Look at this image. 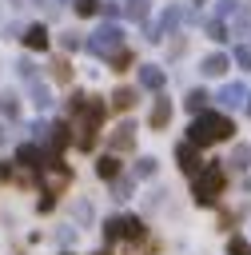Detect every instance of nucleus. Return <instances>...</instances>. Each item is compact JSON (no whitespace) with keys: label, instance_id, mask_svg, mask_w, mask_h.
Masks as SVG:
<instances>
[{"label":"nucleus","instance_id":"obj_4","mask_svg":"<svg viewBox=\"0 0 251 255\" xmlns=\"http://www.w3.org/2000/svg\"><path fill=\"white\" fill-rule=\"evenodd\" d=\"M104 239L112 243V239H143V219H135V215H112V219H104Z\"/></svg>","mask_w":251,"mask_h":255},{"label":"nucleus","instance_id":"obj_22","mask_svg":"<svg viewBox=\"0 0 251 255\" xmlns=\"http://www.w3.org/2000/svg\"><path fill=\"white\" fill-rule=\"evenodd\" d=\"M247 159H251V151H247V147H235V151H231V159H227V163H231V167H235V171H243V167H247Z\"/></svg>","mask_w":251,"mask_h":255},{"label":"nucleus","instance_id":"obj_27","mask_svg":"<svg viewBox=\"0 0 251 255\" xmlns=\"http://www.w3.org/2000/svg\"><path fill=\"white\" fill-rule=\"evenodd\" d=\"M60 44H64V48H68V52H76V48H80V44H84V40H80V36H76V32H64V36H60Z\"/></svg>","mask_w":251,"mask_h":255},{"label":"nucleus","instance_id":"obj_17","mask_svg":"<svg viewBox=\"0 0 251 255\" xmlns=\"http://www.w3.org/2000/svg\"><path fill=\"white\" fill-rule=\"evenodd\" d=\"M167 120H171V104H167V100H159V104L151 108V128H163Z\"/></svg>","mask_w":251,"mask_h":255},{"label":"nucleus","instance_id":"obj_33","mask_svg":"<svg viewBox=\"0 0 251 255\" xmlns=\"http://www.w3.org/2000/svg\"><path fill=\"white\" fill-rule=\"evenodd\" d=\"M20 76H24V80H36V64L24 60V64H20Z\"/></svg>","mask_w":251,"mask_h":255},{"label":"nucleus","instance_id":"obj_3","mask_svg":"<svg viewBox=\"0 0 251 255\" xmlns=\"http://www.w3.org/2000/svg\"><path fill=\"white\" fill-rule=\"evenodd\" d=\"M223 183H227V175H223V167H219V163H207V167H199V171H195V183H191V195H195V203L211 207V203L219 199Z\"/></svg>","mask_w":251,"mask_h":255},{"label":"nucleus","instance_id":"obj_5","mask_svg":"<svg viewBox=\"0 0 251 255\" xmlns=\"http://www.w3.org/2000/svg\"><path fill=\"white\" fill-rule=\"evenodd\" d=\"M120 48H124V32H120L116 24L96 28V32H92V40H88V52H96V56H116Z\"/></svg>","mask_w":251,"mask_h":255},{"label":"nucleus","instance_id":"obj_1","mask_svg":"<svg viewBox=\"0 0 251 255\" xmlns=\"http://www.w3.org/2000/svg\"><path fill=\"white\" fill-rule=\"evenodd\" d=\"M72 116H76V147L80 151H92L96 147V131L104 124V100L72 96Z\"/></svg>","mask_w":251,"mask_h":255},{"label":"nucleus","instance_id":"obj_38","mask_svg":"<svg viewBox=\"0 0 251 255\" xmlns=\"http://www.w3.org/2000/svg\"><path fill=\"white\" fill-rule=\"evenodd\" d=\"M195 4H203V0H195Z\"/></svg>","mask_w":251,"mask_h":255},{"label":"nucleus","instance_id":"obj_10","mask_svg":"<svg viewBox=\"0 0 251 255\" xmlns=\"http://www.w3.org/2000/svg\"><path fill=\"white\" fill-rule=\"evenodd\" d=\"M139 84H143V88H151V92H159V88H163V68L143 64V68H139Z\"/></svg>","mask_w":251,"mask_h":255},{"label":"nucleus","instance_id":"obj_37","mask_svg":"<svg viewBox=\"0 0 251 255\" xmlns=\"http://www.w3.org/2000/svg\"><path fill=\"white\" fill-rule=\"evenodd\" d=\"M60 255H72V251H60Z\"/></svg>","mask_w":251,"mask_h":255},{"label":"nucleus","instance_id":"obj_8","mask_svg":"<svg viewBox=\"0 0 251 255\" xmlns=\"http://www.w3.org/2000/svg\"><path fill=\"white\" fill-rule=\"evenodd\" d=\"M243 96H247V88H243L239 80L219 88V104H223V108H239V104H243Z\"/></svg>","mask_w":251,"mask_h":255},{"label":"nucleus","instance_id":"obj_36","mask_svg":"<svg viewBox=\"0 0 251 255\" xmlns=\"http://www.w3.org/2000/svg\"><path fill=\"white\" fill-rule=\"evenodd\" d=\"M92 255H112V251H108V247H100V251H92Z\"/></svg>","mask_w":251,"mask_h":255},{"label":"nucleus","instance_id":"obj_18","mask_svg":"<svg viewBox=\"0 0 251 255\" xmlns=\"http://www.w3.org/2000/svg\"><path fill=\"white\" fill-rule=\"evenodd\" d=\"M135 191V179L127 175V179H112V199H127Z\"/></svg>","mask_w":251,"mask_h":255},{"label":"nucleus","instance_id":"obj_9","mask_svg":"<svg viewBox=\"0 0 251 255\" xmlns=\"http://www.w3.org/2000/svg\"><path fill=\"white\" fill-rule=\"evenodd\" d=\"M112 147H116V151L135 147V124H120V128L112 131Z\"/></svg>","mask_w":251,"mask_h":255},{"label":"nucleus","instance_id":"obj_2","mask_svg":"<svg viewBox=\"0 0 251 255\" xmlns=\"http://www.w3.org/2000/svg\"><path fill=\"white\" fill-rule=\"evenodd\" d=\"M231 131H235V124L227 120V116H219V112H199L195 120H191V128H187V143H195V147H207V143H219V139H231Z\"/></svg>","mask_w":251,"mask_h":255},{"label":"nucleus","instance_id":"obj_7","mask_svg":"<svg viewBox=\"0 0 251 255\" xmlns=\"http://www.w3.org/2000/svg\"><path fill=\"white\" fill-rule=\"evenodd\" d=\"M175 159H179V167H183L187 175H195V171L203 167V163H199V147H195V143H179V147H175Z\"/></svg>","mask_w":251,"mask_h":255},{"label":"nucleus","instance_id":"obj_19","mask_svg":"<svg viewBox=\"0 0 251 255\" xmlns=\"http://www.w3.org/2000/svg\"><path fill=\"white\" fill-rule=\"evenodd\" d=\"M32 104H36L40 112H48V108H52V96H48V88H44V84H32Z\"/></svg>","mask_w":251,"mask_h":255},{"label":"nucleus","instance_id":"obj_20","mask_svg":"<svg viewBox=\"0 0 251 255\" xmlns=\"http://www.w3.org/2000/svg\"><path fill=\"white\" fill-rule=\"evenodd\" d=\"M203 108H207V92H203V88H195V92L187 96V112H195V116H199Z\"/></svg>","mask_w":251,"mask_h":255},{"label":"nucleus","instance_id":"obj_24","mask_svg":"<svg viewBox=\"0 0 251 255\" xmlns=\"http://www.w3.org/2000/svg\"><path fill=\"white\" fill-rule=\"evenodd\" d=\"M0 112H4L8 120H12V116L20 112V104H16V96H0Z\"/></svg>","mask_w":251,"mask_h":255},{"label":"nucleus","instance_id":"obj_12","mask_svg":"<svg viewBox=\"0 0 251 255\" xmlns=\"http://www.w3.org/2000/svg\"><path fill=\"white\" fill-rule=\"evenodd\" d=\"M227 64H231V60H227L223 52H211V56L203 60V76H223V72H227Z\"/></svg>","mask_w":251,"mask_h":255},{"label":"nucleus","instance_id":"obj_21","mask_svg":"<svg viewBox=\"0 0 251 255\" xmlns=\"http://www.w3.org/2000/svg\"><path fill=\"white\" fill-rule=\"evenodd\" d=\"M131 20H147V0H127V8H124Z\"/></svg>","mask_w":251,"mask_h":255},{"label":"nucleus","instance_id":"obj_15","mask_svg":"<svg viewBox=\"0 0 251 255\" xmlns=\"http://www.w3.org/2000/svg\"><path fill=\"white\" fill-rule=\"evenodd\" d=\"M44 139H48V143H52V151H60V147H64V143H68V124H52V128H48V135H44Z\"/></svg>","mask_w":251,"mask_h":255},{"label":"nucleus","instance_id":"obj_11","mask_svg":"<svg viewBox=\"0 0 251 255\" xmlns=\"http://www.w3.org/2000/svg\"><path fill=\"white\" fill-rule=\"evenodd\" d=\"M24 44L36 48V52H44V48H48V28H44V24H32V28L24 32Z\"/></svg>","mask_w":251,"mask_h":255},{"label":"nucleus","instance_id":"obj_25","mask_svg":"<svg viewBox=\"0 0 251 255\" xmlns=\"http://www.w3.org/2000/svg\"><path fill=\"white\" fill-rule=\"evenodd\" d=\"M76 12L80 16H96L100 12V0H76Z\"/></svg>","mask_w":251,"mask_h":255},{"label":"nucleus","instance_id":"obj_26","mask_svg":"<svg viewBox=\"0 0 251 255\" xmlns=\"http://www.w3.org/2000/svg\"><path fill=\"white\" fill-rule=\"evenodd\" d=\"M207 36H211V40H227V28H223L219 20H207Z\"/></svg>","mask_w":251,"mask_h":255},{"label":"nucleus","instance_id":"obj_35","mask_svg":"<svg viewBox=\"0 0 251 255\" xmlns=\"http://www.w3.org/2000/svg\"><path fill=\"white\" fill-rule=\"evenodd\" d=\"M243 100H247V104H243V112H247V116H251V92H247V96H243Z\"/></svg>","mask_w":251,"mask_h":255},{"label":"nucleus","instance_id":"obj_32","mask_svg":"<svg viewBox=\"0 0 251 255\" xmlns=\"http://www.w3.org/2000/svg\"><path fill=\"white\" fill-rule=\"evenodd\" d=\"M100 12H104L108 20H116V16H120V4H100Z\"/></svg>","mask_w":251,"mask_h":255},{"label":"nucleus","instance_id":"obj_6","mask_svg":"<svg viewBox=\"0 0 251 255\" xmlns=\"http://www.w3.org/2000/svg\"><path fill=\"white\" fill-rule=\"evenodd\" d=\"M16 163H24V167H32V171H44L52 159L44 155V147H36V143H24V147L16 151Z\"/></svg>","mask_w":251,"mask_h":255},{"label":"nucleus","instance_id":"obj_16","mask_svg":"<svg viewBox=\"0 0 251 255\" xmlns=\"http://www.w3.org/2000/svg\"><path fill=\"white\" fill-rule=\"evenodd\" d=\"M131 104H135V92H131V88H116V92H112V108H120V112H127Z\"/></svg>","mask_w":251,"mask_h":255},{"label":"nucleus","instance_id":"obj_14","mask_svg":"<svg viewBox=\"0 0 251 255\" xmlns=\"http://www.w3.org/2000/svg\"><path fill=\"white\" fill-rule=\"evenodd\" d=\"M155 171H159V163H155L151 155H139V159H135V171H131V179H151Z\"/></svg>","mask_w":251,"mask_h":255},{"label":"nucleus","instance_id":"obj_28","mask_svg":"<svg viewBox=\"0 0 251 255\" xmlns=\"http://www.w3.org/2000/svg\"><path fill=\"white\" fill-rule=\"evenodd\" d=\"M235 64L251 72V48H235Z\"/></svg>","mask_w":251,"mask_h":255},{"label":"nucleus","instance_id":"obj_34","mask_svg":"<svg viewBox=\"0 0 251 255\" xmlns=\"http://www.w3.org/2000/svg\"><path fill=\"white\" fill-rule=\"evenodd\" d=\"M52 207H56V195H48V191H44V199H40V211H52Z\"/></svg>","mask_w":251,"mask_h":255},{"label":"nucleus","instance_id":"obj_31","mask_svg":"<svg viewBox=\"0 0 251 255\" xmlns=\"http://www.w3.org/2000/svg\"><path fill=\"white\" fill-rule=\"evenodd\" d=\"M239 12V0H219V16H235Z\"/></svg>","mask_w":251,"mask_h":255},{"label":"nucleus","instance_id":"obj_23","mask_svg":"<svg viewBox=\"0 0 251 255\" xmlns=\"http://www.w3.org/2000/svg\"><path fill=\"white\" fill-rule=\"evenodd\" d=\"M227 255H251V247H247V239H239V235H231V239H227Z\"/></svg>","mask_w":251,"mask_h":255},{"label":"nucleus","instance_id":"obj_13","mask_svg":"<svg viewBox=\"0 0 251 255\" xmlns=\"http://www.w3.org/2000/svg\"><path fill=\"white\" fill-rule=\"evenodd\" d=\"M96 175H100V179H116V175H120V159H116V155H100V159H96Z\"/></svg>","mask_w":251,"mask_h":255},{"label":"nucleus","instance_id":"obj_29","mask_svg":"<svg viewBox=\"0 0 251 255\" xmlns=\"http://www.w3.org/2000/svg\"><path fill=\"white\" fill-rule=\"evenodd\" d=\"M112 64H116V72H124V68H127V64H131V56H127V52H124V48H120V52H116V56H112Z\"/></svg>","mask_w":251,"mask_h":255},{"label":"nucleus","instance_id":"obj_30","mask_svg":"<svg viewBox=\"0 0 251 255\" xmlns=\"http://www.w3.org/2000/svg\"><path fill=\"white\" fill-rule=\"evenodd\" d=\"M52 76H56V80H72V72H68V64H64V60H56V64H52Z\"/></svg>","mask_w":251,"mask_h":255}]
</instances>
